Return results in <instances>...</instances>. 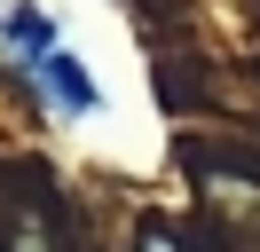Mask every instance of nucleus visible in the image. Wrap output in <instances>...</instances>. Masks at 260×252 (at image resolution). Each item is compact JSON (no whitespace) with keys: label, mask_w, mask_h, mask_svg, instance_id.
<instances>
[{"label":"nucleus","mask_w":260,"mask_h":252,"mask_svg":"<svg viewBox=\"0 0 260 252\" xmlns=\"http://www.w3.org/2000/svg\"><path fill=\"white\" fill-rule=\"evenodd\" d=\"M0 47L16 55V71L32 79V87L48 94L55 110H63V118H87V110H103V87L87 79V63L71 55L63 40H55V24H48L40 8H24V0H16V8L0 16Z\"/></svg>","instance_id":"nucleus-1"},{"label":"nucleus","mask_w":260,"mask_h":252,"mask_svg":"<svg viewBox=\"0 0 260 252\" xmlns=\"http://www.w3.org/2000/svg\"><path fill=\"white\" fill-rule=\"evenodd\" d=\"M134 252H189V244H181L174 229H142V244H134Z\"/></svg>","instance_id":"nucleus-2"}]
</instances>
